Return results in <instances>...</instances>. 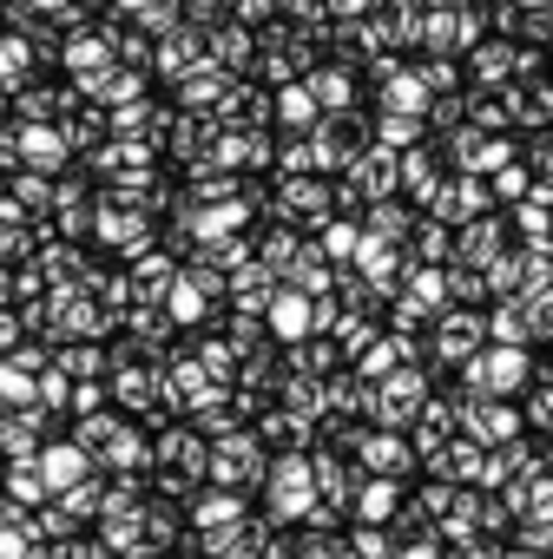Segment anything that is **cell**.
I'll return each mask as SVG.
<instances>
[{
  "label": "cell",
  "mask_w": 553,
  "mask_h": 559,
  "mask_svg": "<svg viewBox=\"0 0 553 559\" xmlns=\"http://www.w3.org/2000/svg\"><path fill=\"white\" fill-rule=\"evenodd\" d=\"M40 474H47L54 493H67L80 474H93V454H86L80 441H73V448H47V454H40Z\"/></svg>",
  "instance_id": "ba28073f"
},
{
  "label": "cell",
  "mask_w": 553,
  "mask_h": 559,
  "mask_svg": "<svg viewBox=\"0 0 553 559\" xmlns=\"http://www.w3.org/2000/svg\"><path fill=\"white\" fill-rule=\"evenodd\" d=\"M0 559H21V533H0Z\"/></svg>",
  "instance_id": "5bb4252c"
},
{
  "label": "cell",
  "mask_w": 553,
  "mask_h": 559,
  "mask_svg": "<svg viewBox=\"0 0 553 559\" xmlns=\"http://www.w3.org/2000/svg\"><path fill=\"white\" fill-rule=\"evenodd\" d=\"M270 330L297 343L304 330H317V323H310V304H304V297H276V304H270Z\"/></svg>",
  "instance_id": "9c48e42d"
},
{
  "label": "cell",
  "mask_w": 553,
  "mask_h": 559,
  "mask_svg": "<svg viewBox=\"0 0 553 559\" xmlns=\"http://www.w3.org/2000/svg\"><path fill=\"white\" fill-rule=\"evenodd\" d=\"M481 343H487V330H481V317H468V310H455V317H442V343H435V349H442L448 362H468V356H474Z\"/></svg>",
  "instance_id": "52a82bcc"
},
{
  "label": "cell",
  "mask_w": 553,
  "mask_h": 559,
  "mask_svg": "<svg viewBox=\"0 0 553 559\" xmlns=\"http://www.w3.org/2000/svg\"><path fill=\"white\" fill-rule=\"evenodd\" d=\"M257 441L263 448H310L317 441V421L297 415V408H257Z\"/></svg>",
  "instance_id": "5b68a950"
},
{
  "label": "cell",
  "mask_w": 553,
  "mask_h": 559,
  "mask_svg": "<svg viewBox=\"0 0 553 559\" xmlns=\"http://www.w3.org/2000/svg\"><path fill=\"white\" fill-rule=\"evenodd\" d=\"M396 507H402V480H389V474H363V487H356L350 513H356V520L389 526V520H396Z\"/></svg>",
  "instance_id": "8992f818"
},
{
  "label": "cell",
  "mask_w": 553,
  "mask_h": 559,
  "mask_svg": "<svg viewBox=\"0 0 553 559\" xmlns=\"http://www.w3.org/2000/svg\"><path fill=\"white\" fill-rule=\"evenodd\" d=\"M527 356H520V343H481L474 356H468V382H461V395H520L527 389Z\"/></svg>",
  "instance_id": "277c9868"
},
{
  "label": "cell",
  "mask_w": 553,
  "mask_h": 559,
  "mask_svg": "<svg viewBox=\"0 0 553 559\" xmlns=\"http://www.w3.org/2000/svg\"><path fill=\"white\" fill-rule=\"evenodd\" d=\"M350 552H356V559H396V533H389V526H376V520H356Z\"/></svg>",
  "instance_id": "30bf717a"
},
{
  "label": "cell",
  "mask_w": 553,
  "mask_h": 559,
  "mask_svg": "<svg viewBox=\"0 0 553 559\" xmlns=\"http://www.w3.org/2000/svg\"><path fill=\"white\" fill-rule=\"evenodd\" d=\"M494 343H527V310L520 304H507V310H494V323H481Z\"/></svg>",
  "instance_id": "7c38bea8"
},
{
  "label": "cell",
  "mask_w": 553,
  "mask_h": 559,
  "mask_svg": "<svg viewBox=\"0 0 553 559\" xmlns=\"http://www.w3.org/2000/svg\"><path fill=\"white\" fill-rule=\"evenodd\" d=\"M263 441L257 428H231V435H211V454H204V480L211 487H231V493H250L263 480Z\"/></svg>",
  "instance_id": "7a4b0ae2"
},
{
  "label": "cell",
  "mask_w": 553,
  "mask_h": 559,
  "mask_svg": "<svg viewBox=\"0 0 553 559\" xmlns=\"http://www.w3.org/2000/svg\"><path fill=\"white\" fill-rule=\"evenodd\" d=\"M263 513L276 520V526H297L304 520V507L317 500V480H310V454L304 448H276L270 461H263Z\"/></svg>",
  "instance_id": "6da1fadb"
},
{
  "label": "cell",
  "mask_w": 553,
  "mask_h": 559,
  "mask_svg": "<svg viewBox=\"0 0 553 559\" xmlns=\"http://www.w3.org/2000/svg\"><path fill=\"white\" fill-rule=\"evenodd\" d=\"M514 546L553 559V513H527V520H514Z\"/></svg>",
  "instance_id": "8fae6325"
},
{
  "label": "cell",
  "mask_w": 553,
  "mask_h": 559,
  "mask_svg": "<svg viewBox=\"0 0 553 559\" xmlns=\"http://www.w3.org/2000/svg\"><path fill=\"white\" fill-rule=\"evenodd\" d=\"M428 382H435V369H422V362H409V369H389V376H376L369 382V415H376V428H409L415 421V408L428 402Z\"/></svg>",
  "instance_id": "3957f363"
},
{
  "label": "cell",
  "mask_w": 553,
  "mask_h": 559,
  "mask_svg": "<svg viewBox=\"0 0 553 559\" xmlns=\"http://www.w3.org/2000/svg\"><path fill=\"white\" fill-rule=\"evenodd\" d=\"M527 421H533V435H553V382H540L527 395Z\"/></svg>",
  "instance_id": "4fadbf2b"
}]
</instances>
